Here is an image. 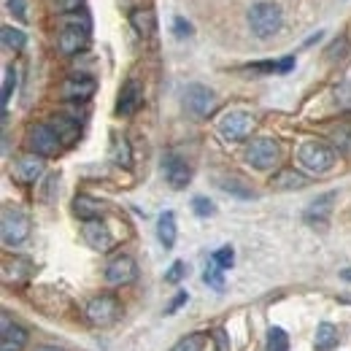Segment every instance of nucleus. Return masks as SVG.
<instances>
[{"label":"nucleus","mask_w":351,"mask_h":351,"mask_svg":"<svg viewBox=\"0 0 351 351\" xmlns=\"http://www.w3.org/2000/svg\"><path fill=\"white\" fill-rule=\"evenodd\" d=\"M281 22H284V16H281V8L276 5V3H254L252 8H249V27H252V33L257 36V38H270V36H276L278 30H281Z\"/></svg>","instance_id":"f257e3e1"},{"label":"nucleus","mask_w":351,"mask_h":351,"mask_svg":"<svg viewBox=\"0 0 351 351\" xmlns=\"http://www.w3.org/2000/svg\"><path fill=\"white\" fill-rule=\"evenodd\" d=\"M298 160H300V165H303L306 171H311V173H327V171L335 165V152H332L327 143L308 141V143L300 146Z\"/></svg>","instance_id":"f03ea898"},{"label":"nucleus","mask_w":351,"mask_h":351,"mask_svg":"<svg viewBox=\"0 0 351 351\" xmlns=\"http://www.w3.org/2000/svg\"><path fill=\"white\" fill-rule=\"evenodd\" d=\"M30 235V219L25 211L5 206L3 208V243L5 246H19Z\"/></svg>","instance_id":"7ed1b4c3"},{"label":"nucleus","mask_w":351,"mask_h":351,"mask_svg":"<svg viewBox=\"0 0 351 351\" xmlns=\"http://www.w3.org/2000/svg\"><path fill=\"white\" fill-rule=\"evenodd\" d=\"M278 157H281V149H278V143H276L273 138H257V141H252L249 149H246V160H249V165L257 168V171L273 168V165L278 162Z\"/></svg>","instance_id":"20e7f679"},{"label":"nucleus","mask_w":351,"mask_h":351,"mask_svg":"<svg viewBox=\"0 0 351 351\" xmlns=\"http://www.w3.org/2000/svg\"><path fill=\"white\" fill-rule=\"evenodd\" d=\"M119 311H122V308H119V300H117L114 295H97V298H92L87 303V319L92 324L106 327V324L117 322Z\"/></svg>","instance_id":"39448f33"},{"label":"nucleus","mask_w":351,"mask_h":351,"mask_svg":"<svg viewBox=\"0 0 351 351\" xmlns=\"http://www.w3.org/2000/svg\"><path fill=\"white\" fill-rule=\"evenodd\" d=\"M254 128V119L246 111H230L219 119V132L227 141H243Z\"/></svg>","instance_id":"423d86ee"},{"label":"nucleus","mask_w":351,"mask_h":351,"mask_svg":"<svg viewBox=\"0 0 351 351\" xmlns=\"http://www.w3.org/2000/svg\"><path fill=\"white\" fill-rule=\"evenodd\" d=\"M184 106L195 117H208L214 111V106H217V97H214L211 89L203 87V84H189L186 92H184Z\"/></svg>","instance_id":"0eeeda50"},{"label":"nucleus","mask_w":351,"mask_h":351,"mask_svg":"<svg viewBox=\"0 0 351 351\" xmlns=\"http://www.w3.org/2000/svg\"><path fill=\"white\" fill-rule=\"evenodd\" d=\"M27 143H30V149H33L38 157H51V154H57V149H60V135H57V130H54L51 125H36V128L30 130Z\"/></svg>","instance_id":"6e6552de"},{"label":"nucleus","mask_w":351,"mask_h":351,"mask_svg":"<svg viewBox=\"0 0 351 351\" xmlns=\"http://www.w3.org/2000/svg\"><path fill=\"white\" fill-rule=\"evenodd\" d=\"M162 171H165V178H168V184H171L173 189H184V186L189 184V178H192L189 165H186L178 154H168V157L162 160Z\"/></svg>","instance_id":"1a4fd4ad"},{"label":"nucleus","mask_w":351,"mask_h":351,"mask_svg":"<svg viewBox=\"0 0 351 351\" xmlns=\"http://www.w3.org/2000/svg\"><path fill=\"white\" fill-rule=\"evenodd\" d=\"M0 327H3L0 351H22L25 349V343H27V332H25L16 322H11L8 316H3V319H0Z\"/></svg>","instance_id":"9d476101"},{"label":"nucleus","mask_w":351,"mask_h":351,"mask_svg":"<svg viewBox=\"0 0 351 351\" xmlns=\"http://www.w3.org/2000/svg\"><path fill=\"white\" fill-rule=\"evenodd\" d=\"M141 103H143V87H141L135 79H130V82L122 87V92H119L117 114H119V117H130V114H135V111L141 108Z\"/></svg>","instance_id":"9b49d317"},{"label":"nucleus","mask_w":351,"mask_h":351,"mask_svg":"<svg viewBox=\"0 0 351 351\" xmlns=\"http://www.w3.org/2000/svg\"><path fill=\"white\" fill-rule=\"evenodd\" d=\"M95 79L92 76H82V73H76V76H71L65 84H62V97L65 100H89L92 95H95Z\"/></svg>","instance_id":"f8f14e48"},{"label":"nucleus","mask_w":351,"mask_h":351,"mask_svg":"<svg viewBox=\"0 0 351 351\" xmlns=\"http://www.w3.org/2000/svg\"><path fill=\"white\" fill-rule=\"evenodd\" d=\"M44 173V160L38 154H27V157H19L16 165H14V178L22 181V184H36Z\"/></svg>","instance_id":"ddd939ff"},{"label":"nucleus","mask_w":351,"mask_h":351,"mask_svg":"<svg viewBox=\"0 0 351 351\" xmlns=\"http://www.w3.org/2000/svg\"><path fill=\"white\" fill-rule=\"evenodd\" d=\"M57 44H60V51H62V54H79V51L87 46V27L68 25V27L60 33Z\"/></svg>","instance_id":"4468645a"},{"label":"nucleus","mask_w":351,"mask_h":351,"mask_svg":"<svg viewBox=\"0 0 351 351\" xmlns=\"http://www.w3.org/2000/svg\"><path fill=\"white\" fill-rule=\"evenodd\" d=\"M135 273H138V267L132 263V257H117L106 267V281L108 284H130Z\"/></svg>","instance_id":"2eb2a0df"},{"label":"nucleus","mask_w":351,"mask_h":351,"mask_svg":"<svg viewBox=\"0 0 351 351\" xmlns=\"http://www.w3.org/2000/svg\"><path fill=\"white\" fill-rule=\"evenodd\" d=\"M84 241L95 252H106L111 246V232H108V227L100 219L84 221Z\"/></svg>","instance_id":"dca6fc26"},{"label":"nucleus","mask_w":351,"mask_h":351,"mask_svg":"<svg viewBox=\"0 0 351 351\" xmlns=\"http://www.w3.org/2000/svg\"><path fill=\"white\" fill-rule=\"evenodd\" d=\"M332 200H335V195L332 192H327V195H322V197H316L311 206H308L306 211V221H316V224H322V221L330 217V208H332Z\"/></svg>","instance_id":"f3484780"},{"label":"nucleus","mask_w":351,"mask_h":351,"mask_svg":"<svg viewBox=\"0 0 351 351\" xmlns=\"http://www.w3.org/2000/svg\"><path fill=\"white\" fill-rule=\"evenodd\" d=\"M130 25L141 36H152L157 30V16L152 8H135L130 14Z\"/></svg>","instance_id":"a211bd4d"},{"label":"nucleus","mask_w":351,"mask_h":351,"mask_svg":"<svg viewBox=\"0 0 351 351\" xmlns=\"http://www.w3.org/2000/svg\"><path fill=\"white\" fill-rule=\"evenodd\" d=\"M157 238H160V243L165 246V249H173L176 243V217L173 211H165L160 221H157Z\"/></svg>","instance_id":"6ab92c4d"},{"label":"nucleus","mask_w":351,"mask_h":351,"mask_svg":"<svg viewBox=\"0 0 351 351\" xmlns=\"http://www.w3.org/2000/svg\"><path fill=\"white\" fill-rule=\"evenodd\" d=\"M338 346V330L332 327V324H319V330H316V349L319 351H330Z\"/></svg>","instance_id":"aec40b11"},{"label":"nucleus","mask_w":351,"mask_h":351,"mask_svg":"<svg viewBox=\"0 0 351 351\" xmlns=\"http://www.w3.org/2000/svg\"><path fill=\"white\" fill-rule=\"evenodd\" d=\"M73 211H76V217H82L84 221H92L97 219V214H100V206L87 197V195H79L76 200H73Z\"/></svg>","instance_id":"412c9836"},{"label":"nucleus","mask_w":351,"mask_h":351,"mask_svg":"<svg viewBox=\"0 0 351 351\" xmlns=\"http://www.w3.org/2000/svg\"><path fill=\"white\" fill-rule=\"evenodd\" d=\"M273 186H278V189H303L306 186V176L298 173V171H281L273 178Z\"/></svg>","instance_id":"4be33fe9"},{"label":"nucleus","mask_w":351,"mask_h":351,"mask_svg":"<svg viewBox=\"0 0 351 351\" xmlns=\"http://www.w3.org/2000/svg\"><path fill=\"white\" fill-rule=\"evenodd\" d=\"M219 184H221V189H224V192H230V195H235V197H241V200L254 197V192H252L241 178H221Z\"/></svg>","instance_id":"5701e85b"},{"label":"nucleus","mask_w":351,"mask_h":351,"mask_svg":"<svg viewBox=\"0 0 351 351\" xmlns=\"http://www.w3.org/2000/svg\"><path fill=\"white\" fill-rule=\"evenodd\" d=\"M3 46L5 49H14V51H19V49H25L27 44V38H25V33L22 30H16V27H3Z\"/></svg>","instance_id":"b1692460"},{"label":"nucleus","mask_w":351,"mask_h":351,"mask_svg":"<svg viewBox=\"0 0 351 351\" xmlns=\"http://www.w3.org/2000/svg\"><path fill=\"white\" fill-rule=\"evenodd\" d=\"M51 128L57 130L60 141H73V138L79 135V125H76V122H71V119H65V117H57Z\"/></svg>","instance_id":"393cba45"},{"label":"nucleus","mask_w":351,"mask_h":351,"mask_svg":"<svg viewBox=\"0 0 351 351\" xmlns=\"http://www.w3.org/2000/svg\"><path fill=\"white\" fill-rule=\"evenodd\" d=\"M267 351H289V338L281 327H270L267 332Z\"/></svg>","instance_id":"a878e982"},{"label":"nucleus","mask_w":351,"mask_h":351,"mask_svg":"<svg viewBox=\"0 0 351 351\" xmlns=\"http://www.w3.org/2000/svg\"><path fill=\"white\" fill-rule=\"evenodd\" d=\"M203 281L208 284V287H214V289H221L224 287V276H221V267L214 260H211V265L206 267V273H203Z\"/></svg>","instance_id":"bb28decb"},{"label":"nucleus","mask_w":351,"mask_h":351,"mask_svg":"<svg viewBox=\"0 0 351 351\" xmlns=\"http://www.w3.org/2000/svg\"><path fill=\"white\" fill-rule=\"evenodd\" d=\"M14 87H16V71L14 68H5V73H3V108L8 106V100L14 95Z\"/></svg>","instance_id":"cd10ccee"},{"label":"nucleus","mask_w":351,"mask_h":351,"mask_svg":"<svg viewBox=\"0 0 351 351\" xmlns=\"http://www.w3.org/2000/svg\"><path fill=\"white\" fill-rule=\"evenodd\" d=\"M171 351H203V335H186Z\"/></svg>","instance_id":"c85d7f7f"},{"label":"nucleus","mask_w":351,"mask_h":351,"mask_svg":"<svg viewBox=\"0 0 351 351\" xmlns=\"http://www.w3.org/2000/svg\"><path fill=\"white\" fill-rule=\"evenodd\" d=\"M211 260L219 265L221 270H227V267H232V263H235V252H232V246H221L219 252H214Z\"/></svg>","instance_id":"c756f323"},{"label":"nucleus","mask_w":351,"mask_h":351,"mask_svg":"<svg viewBox=\"0 0 351 351\" xmlns=\"http://www.w3.org/2000/svg\"><path fill=\"white\" fill-rule=\"evenodd\" d=\"M114 160H117L119 165H130V146H128V141H125V138H122V141H117Z\"/></svg>","instance_id":"7c9ffc66"},{"label":"nucleus","mask_w":351,"mask_h":351,"mask_svg":"<svg viewBox=\"0 0 351 351\" xmlns=\"http://www.w3.org/2000/svg\"><path fill=\"white\" fill-rule=\"evenodd\" d=\"M192 211H195L197 217H211V214H214V203L206 200V197H195V200H192Z\"/></svg>","instance_id":"2f4dec72"},{"label":"nucleus","mask_w":351,"mask_h":351,"mask_svg":"<svg viewBox=\"0 0 351 351\" xmlns=\"http://www.w3.org/2000/svg\"><path fill=\"white\" fill-rule=\"evenodd\" d=\"M184 270H186V265H184V263H173V265H171V270H168V276H165V281L178 284V281L184 278Z\"/></svg>","instance_id":"473e14b6"},{"label":"nucleus","mask_w":351,"mask_h":351,"mask_svg":"<svg viewBox=\"0 0 351 351\" xmlns=\"http://www.w3.org/2000/svg\"><path fill=\"white\" fill-rule=\"evenodd\" d=\"M8 11L19 19V22H25L27 19V11H25V0H8Z\"/></svg>","instance_id":"72a5a7b5"},{"label":"nucleus","mask_w":351,"mask_h":351,"mask_svg":"<svg viewBox=\"0 0 351 351\" xmlns=\"http://www.w3.org/2000/svg\"><path fill=\"white\" fill-rule=\"evenodd\" d=\"M173 27H176V36H178V38H186V36H192V25H189V22H184V16H176Z\"/></svg>","instance_id":"f704fd0d"},{"label":"nucleus","mask_w":351,"mask_h":351,"mask_svg":"<svg viewBox=\"0 0 351 351\" xmlns=\"http://www.w3.org/2000/svg\"><path fill=\"white\" fill-rule=\"evenodd\" d=\"M186 300H189V295H186V292H176V298L171 300V306L165 308V313H176V311L184 306Z\"/></svg>","instance_id":"c9c22d12"},{"label":"nucleus","mask_w":351,"mask_h":351,"mask_svg":"<svg viewBox=\"0 0 351 351\" xmlns=\"http://www.w3.org/2000/svg\"><path fill=\"white\" fill-rule=\"evenodd\" d=\"M349 49V44H346V38H341V41H335V44L330 46V51H327V57L330 60H335V54H338V60H341V54Z\"/></svg>","instance_id":"e433bc0d"},{"label":"nucleus","mask_w":351,"mask_h":351,"mask_svg":"<svg viewBox=\"0 0 351 351\" xmlns=\"http://www.w3.org/2000/svg\"><path fill=\"white\" fill-rule=\"evenodd\" d=\"M214 343H217V351H230V338H227V332H224V330H217Z\"/></svg>","instance_id":"4c0bfd02"},{"label":"nucleus","mask_w":351,"mask_h":351,"mask_svg":"<svg viewBox=\"0 0 351 351\" xmlns=\"http://www.w3.org/2000/svg\"><path fill=\"white\" fill-rule=\"evenodd\" d=\"M57 5H60V11H79L82 0H57Z\"/></svg>","instance_id":"58836bf2"},{"label":"nucleus","mask_w":351,"mask_h":351,"mask_svg":"<svg viewBox=\"0 0 351 351\" xmlns=\"http://www.w3.org/2000/svg\"><path fill=\"white\" fill-rule=\"evenodd\" d=\"M292 65H295V57H287V60H281V62H278V71H281V73H287Z\"/></svg>","instance_id":"ea45409f"},{"label":"nucleus","mask_w":351,"mask_h":351,"mask_svg":"<svg viewBox=\"0 0 351 351\" xmlns=\"http://www.w3.org/2000/svg\"><path fill=\"white\" fill-rule=\"evenodd\" d=\"M36 351H62V349H57V346H38Z\"/></svg>","instance_id":"a19ab883"},{"label":"nucleus","mask_w":351,"mask_h":351,"mask_svg":"<svg viewBox=\"0 0 351 351\" xmlns=\"http://www.w3.org/2000/svg\"><path fill=\"white\" fill-rule=\"evenodd\" d=\"M343 278H349V281H351V267H349V270H343Z\"/></svg>","instance_id":"79ce46f5"}]
</instances>
